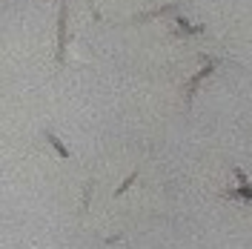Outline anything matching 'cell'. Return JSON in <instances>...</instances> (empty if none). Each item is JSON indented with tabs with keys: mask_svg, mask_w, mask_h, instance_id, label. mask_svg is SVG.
Wrapping results in <instances>:
<instances>
[{
	"mask_svg": "<svg viewBox=\"0 0 252 249\" xmlns=\"http://www.w3.org/2000/svg\"><path fill=\"white\" fill-rule=\"evenodd\" d=\"M178 9V3H169V6H160V9H155V12H146V15H138L135 17V23H143V20H152V17L158 15H166V12H175Z\"/></svg>",
	"mask_w": 252,
	"mask_h": 249,
	"instance_id": "4",
	"label": "cell"
},
{
	"mask_svg": "<svg viewBox=\"0 0 252 249\" xmlns=\"http://www.w3.org/2000/svg\"><path fill=\"white\" fill-rule=\"evenodd\" d=\"M135 181H138V169L132 172V175H129V178H126L124 184H121V187L115 189V195H118V198H121V195H124V192H129V189H132V184H135Z\"/></svg>",
	"mask_w": 252,
	"mask_h": 249,
	"instance_id": "6",
	"label": "cell"
},
{
	"mask_svg": "<svg viewBox=\"0 0 252 249\" xmlns=\"http://www.w3.org/2000/svg\"><path fill=\"white\" fill-rule=\"evenodd\" d=\"M212 69H215V61H206V66L195 75V78L189 80V86H187V103H192V97H195V92H198V86H201V80L209 78L212 75Z\"/></svg>",
	"mask_w": 252,
	"mask_h": 249,
	"instance_id": "2",
	"label": "cell"
},
{
	"mask_svg": "<svg viewBox=\"0 0 252 249\" xmlns=\"http://www.w3.org/2000/svg\"><path fill=\"white\" fill-rule=\"evenodd\" d=\"M43 138L49 140V146H52V149H55V152H58V155H61L63 160H66V157H72V152H69V149H66V143H63V140L58 138V135H55V132H43Z\"/></svg>",
	"mask_w": 252,
	"mask_h": 249,
	"instance_id": "3",
	"label": "cell"
},
{
	"mask_svg": "<svg viewBox=\"0 0 252 249\" xmlns=\"http://www.w3.org/2000/svg\"><path fill=\"white\" fill-rule=\"evenodd\" d=\"M232 175H235V181H238V184H241V187H250V178L244 175V169H235V172H232Z\"/></svg>",
	"mask_w": 252,
	"mask_h": 249,
	"instance_id": "8",
	"label": "cell"
},
{
	"mask_svg": "<svg viewBox=\"0 0 252 249\" xmlns=\"http://www.w3.org/2000/svg\"><path fill=\"white\" fill-rule=\"evenodd\" d=\"M92 187H94V181H89V184H86V192H83V203H80V212H86V209H89V201H92Z\"/></svg>",
	"mask_w": 252,
	"mask_h": 249,
	"instance_id": "7",
	"label": "cell"
},
{
	"mask_svg": "<svg viewBox=\"0 0 252 249\" xmlns=\"http://www.w3.org/2000/svg\"><path fill=\"white\" fill-rule=\"evenodd\" d=\"M175 23L181 26V31H184V34H204V26H192L187 17H181V15L175 17Z\"/></svg>",
	"mask_w": 252,
	"mask_h": 249,
	"instance_id": "5",
	"label": "cell"
},
{
	"mask_svg": "<svg viewBox=\"0 0 252 249\" xmlns=\"http://www.w3.org/2000/svg\"><path fill=\"white\" fill-rule=\"evenodd\" d=\"M63 58H66V3L58 15V66H63Z\"/></svg>",
	"mask_w": 252,
	"mask_h": 249,
	"instance_id": "1",
	"label": "cell"
}]
</instances>
